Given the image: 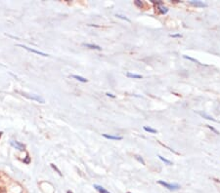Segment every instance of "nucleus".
<instances>
[{
  "label": "nucleus",
  "mask_w": 220,
  "mask_h": 193,
  "mask_svg": "<svg viewBox=\"0 0 220 193\" xmlns=\"http://www.w3.org/2000/svg\"><path fill=\"white\" fill-rule=\"evenodd\" d=\"M158 184L162 185L164 188L168 189V190H171V191H175V190L180 189V185L178 184H168V182L163 181H159Z\"/></svg>",
  "instance_id": "nucleus-1"
},
{
  "label": "nucleus",
  "mask_w": 220,
  "mask_h": 193,
  "mask_svg": "<svg viewBox=\"0 0 220 193\" xmlns=\"http://www.w3.org/2000/svg\"><path fill=\"white\" fill-rule=\"evenodd\" d=\"M22 94V96H26V98H28V99H31V101H35V102H40V104H44L45 102V101H44V99L42 98L41 96H39V95H35V94H28V93H21Z\"/></svg>",
  "instance_id": "nucleus-2"
},
{
  "label": "nucleus",
  "mask_w": 220,
  "mask_h": 193,
  "mask_svg": "<svg viewBox=\"0 0 220 193\" xmlns=\"http://www.w3.org/2000/svg\"><path fill=\"white\" fill-rule=\"evenodd\" d=\"M18 46H20V47L24 48V49H26V50H28V51L31 52V53H34V54H36V55H40V56H42V57H48V56H49V55L45 54V53H43V52H40V51H37V50H34V49H31V48H29V47H28V46H25V45H21V44H19Z\"/></svg>",
  "instance_id": "nucleus-3"
},
{
  "label": "nucleus",
  "mask_w": 220,
  "mask_h": 193,
  "mask_svg": "<svg viewBox=\"0 0 220 193\" xmlns=\"http://www.w3.org/2000/svg\"><path fill=\"white\" fill-rule=\"evenodd\" d=\"M10 144H11V145L13 146V147L16 148V149H18V150H20V151H24L25 149H26V145L21 144V142H19V141H10Z\"/></svg>",
  "instance_id": "nucleus-4"
},
{
  "label": "nucleus",
  "mask_w": 220,
  "mask_h": 193,
  "mask_svg": "<svg viewBox=\"0 0 220 193\" xmlns=\"http://www.w3.org/2000/svg\"><path fill=\"white\" fill-rule=\"evenodd\" d=\"M189 3L193 6H195V7H199V8H205V7H208V4L202 1H200V0H191V1H189Z\"/></svg>",
  "instance_id": "nucleus-5"
},
{
  "label": "nucleus",
  "mask_w": 220,
  "mask_h": 193,
  "mask_svg": "<svg viewBox=\"0 0 220 193\" xmlns=\"http://www.w3.org/2000/svg\"><path fill=\"white\" fill-rule=\"evenodd\" d=\"M102 136L106 139H114V141H121V139H123L122 137H121V136H113V135H108V134H103Z\"/></svg>",
  "instance_id": "nucleus-6"
},
{
  "label": "nucleus",
  "mask_w": 220,
  "mask_h": 193,
  "mask_svg": "<svg viewBox=\"0 0 220 193\" xmlns=\"http://www.w3.org/2000/svg\"><path fill=\"white\" fill-rule=\"evenodd\" d=\"M84 47H87L89 49H92V50H98V51H101L102 48L100 47L99 45H95V44H89V43H83L82 44Z\"/></svg>",
  "instance_id": "nucleus-7"
},
{
  "label": "nucleus",
  "mask_w": 220,
  "mask_h": 193,
  "mask_svg": "<svg viewBox=\"0 0 220 193\" xmlns=\"http://www.w3.org/2000/svg\"><path fill=\"white\" fill-rule=\"evenodd\" d=\"M93 187H94L99 193H111L109 190H107L106 188H104L103 186L99 185V184H94V185H93Z\"/></svg>",
  "instance_id": "nucleus-8"
},
{
  "label": "nucleus",
  "mask_w": 220,
  "mask_h": 193,
  "mask_svg": "<svg viewBox=\"0 0 220 193\" xmlns=\"http://www.w3.org/2000/svg\"><path fill=\"white\" fill-rule=\"evenodd\" d=\"M158 11H159V14L164 15V14H166V13L168 12V8L164 7L163 5H159V6H158Z\"/></svg>",
  "instance_id": "nucleus-9"
},
{
  "label": "nucleus",
  "mask_w": 220,
  "mask_h": 193,
  "mask_svg": "<svg viewBox=\"0 0 220 193\" xmlns=\"http://www.w3.org/2000/svg\"><path fill=\"white\" fill-rule=\"evenodd\" d=\"M126 76L129 78H135V79H141L143 77V76L140 74H134V73H130V72L126 73Z\"/></svg>",
  "instance_id": "nucleus-10"
},
{
  "label": "nucleus",
  "mask_w": 220,
  "mask_h": 193,
  "mask_svg": "<svg viewBox=\"0 0 220 193\" xmlns=\"http://www.w3.org/2000/svg\"><path fill=\"white\" fill-rule=\"evenodd\" d=\"M200 115L202 116V117H204V118H205V119H208V120H211V121H214V122H216V120L214 118H212L211 116H209V115H208L206 113H205V112H198Z\"/></svg>",
  "instance_id": "nucleus-11"
},
{
  "label": "nucleus",
  "mask_w": 220,
  "mask_h": 193,
  "mask_svg": "<svg viewBox=\"0 0 220 193\" xmlns=\"http://www.w3.org/2000/svg\"><path fill=\"white\" fill-rule=\"evenodd\" d=\"M72 78H75V79H76V80L80 81V82H83V83H86V82L88 81L86 78H84V77H81V76H78V75H72Z\"/></svg>",
  "instance_id": "nucleus-12"
},
{
  "label": "nucleus",
  "mask_w": 220,
  "mask_h": 193,
  "mask_svg": "<svg viewBox=\"0 0 220 193\" xmlns=\"http://www.w3.org/2000/svg\"><path fill=\"white\" fill-rule=\"evenodd\" d=\"M158 157H159V159H161V160H162V162H164L165 164H167V165H169V166H171V165L173 164V163H172L171 161H169V160H167V159H166V158L162 157V155H158Z\"/></svg>",
  "instance_id": "nucleus-13"
},
{
  "label": "nucleus",
  "mask_w": 220,
  "mask_h": 193,
  "mask_svg": "<svg viewBox=\"0 0 220 193\" xmlns=\"http://www.w3.org/2000/svg\"><path fill=\"white\" fill-rule=\"evenodd\" d=\"M144 130H145L146 132L152 133V134H156V133H158V131H156V129H153L151 127H147V126H145V127H144Z\"/></svg>",
  "instance_id": "nucleus-14"
},
{
  "label": "nucleus",
  "mask_w": 220,
  "mask_h": 193,
  "mask_svg": "<svg viewBox=\"0 0 220 193\" xmlns=\"http://www.w3.org/2000/svg\"><path fill=\"white\" fill-rule=\"evenodd\" d=\"M183 58L184 59H189V61H192V62H196V64H199V65H202L204 64H201L199 61H197L196 59H193V58H191V57H188V56H183Z\"/></svg>",
  "instance_id": "nucleus-15"
},
{
  "label": "nucleus",
  "mask_w": 220,
  "mask_h": 193,
  "mask_svg": "<svg viewBox=\"0 0 220 193\" xmlns=\"http://www.w3.org/2000/svg\"><path fill=\"white\" fill-rule=\"evenodd\" d=\"M115 17H118V18H119V19H122V20H124V21H126L127 22H131V21L129 20L128 18H126L125 16H122V15H119V14H116L115 15Z\"/></svg>",
  "instance_id": "nucleus-16"
},
{
  "label": "nucleus",
  "mask_w": 220,
  "mask_h": 193,
  "mask_svg": "<svg viewBox=\"0 0 220 193\" xmlns=\"http://www.w3.org/2000/svg\"><path fill=\"white\" fill-rule=\"evenodd\" d=\"M135 158L136 159H137V160L140 162V163H141V164L142 165H145V161L144 160H143V158L141 157V156H138V155H135Z\"/></svg>",
  "instance_id": "nucleus-17"
},
{
  "label": "nucleus",
  "mask_w": 220,
  "mask_h": 193,
  "mask_svg": "<svg viewBox=\"0 0 220 193\" xmlns=\"http://www.w3.org/2000/svg\"><path fill=\"white\" fill-rule=\"evenodd\" d=\"M134 4L137 6V7H139V8H142L143 7V3L141 1H139V0H136V1H134Z\"/></svg>",
  "instance_id": "nucleus-18"
},
{
  "label": "nucleus",
  "mask_w": 220,
  "mask_h": 193,
  "mask_svg": "<svg viewBox=\"0 0 220 193\" xmlns=\"http://www.w3.org/2000/svg\"><path fill=\"white\" fill-rule=\"evenodd\" d=\"M152 3H154V4H156V5H162V1H161V0H151Z\"/></svg>",
  "instance_id": "nucleus-19"
},
{
  "label": "nucleus",
  "mask_w": 220,
  "mask_h": 193,
  "mask_svg": "<svg viewBox=\"0 0 220 193\" xmlns=\"http://www.w3.org/2000/svg\"><path fill=\"white\" fill-rule=\"evenodd\" d=\"M51 167H52L53 169H54L55 171L57 172V173H58V174H59L60 176H62V173H61V171H60V170H59V169H58L57 167H56V166H55L54 164H51Z\"/></svg>",
  "instance_id": "nucleus-20"
},
{
  "label": "nucleus",
  "mask_w": 220,
  "mask_h": 193,
  "mask_svg": "<svg viewBox=\"0 0 220 193\" xmlns=\"http://www.w3.org/2000/svg\"><path fill=\"white\" fill-rule=\"evenodd\" d=\"M206 126H208V127L209 129H210V130H211V131H213V132H214V133H215V134H217V135L219 134V132H218V131H216V130H215L214 128H212V127H211V126H209V125H206Z\"/></svg>",
  "instance_id": "nucleus-21"
},
{
  "label": "nucleus",
  "mask_w": 220,
  "mask_h": 193,
  "mask_svg": "<svg viewBox=\"0 0 220 193\" xmlns=\"http://www.w3.org/2000/svg\"><path fill=\"white\" fill-rule=\"evenodd\" d=\"M170 37H173V38H176V37H182L181 34H171Z\"/></svg>",
  "instance_id": "nucleus-22"
},
{
  "label": "nucleus",
  "mask_w": 220,
  "mask_h": 193,
  "mask_svg": "<svg viewBox=\"0 0 220 193\" xmlns=\"http://www.w3.org/2000/svg\"><path fill=\"white\" fill-rule=\"evenodd\" d=\"M106 95L108 96H111V98H113V99H115V95L110 94V93H106Z\"/></svg>",
  "instance_id": "nucleus-23"
},
{
  "label": "nucleus",
  "mask_w": 220,
  "mask_h": 193,
  "mask_svg": "<svg viewBox=\"0 0 220 193\" xmlns=\"http://www.w3.org/2000/svg\"><path fill=\"white\" fill-rule=\"evenodd\" d=\"M67 193H73V192L71 191V190H68V191H67Z\"/></svg>",
  "instance_id": "nucleus-24"
},
{
  "label": "nucleus",
  "mask_w": 220,
  "mask_h": 193,
  "mask_svg": "<svg viewBox=\"0 0 220 193\" xmlns=\"http://www.w3.org/2000/svg\"><path fill=\"white\" fill-rule=\"evenodd\" d=\"M1 136H2V132H0V138H1Z\"/></svg>",
  "instance_id": "nucleus-25"
},
{
  "label": "nucleus",
  "mask_w": 220,
  "mask_h": 193,
  "mask_svg": "<svg viewBox=\"0 0 220 193\" xmlns=\"http://www.w3.org/2000/svg\"><path fill=\"white\" fill-rule=\"evenodd\" d=\"M126 193H131V192H126Z\"/></svg>",
  "instance_id": "nucleus-26"
}]
</instances>
